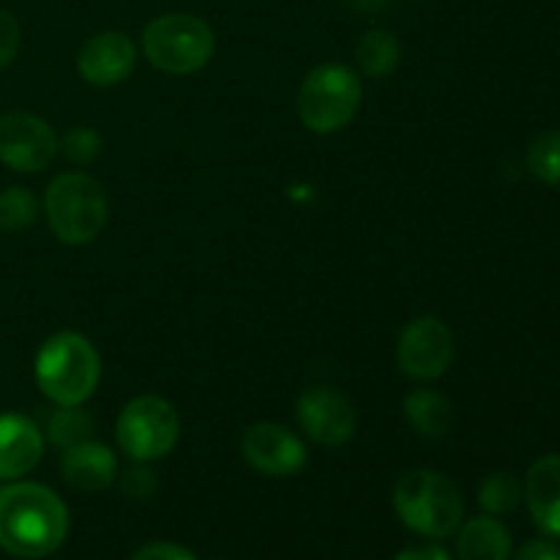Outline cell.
<instances>
[{
    "label": "cell",
    "instance_id": "obj_1",
    "mask_svg": "<svg viewBox=\"0 0 560 560\" xmlns=\"http://www.w3.org/2000/svg\"><path fill=\"white\" fill-rule=\"evenodd\" d=\"M69 534V509L49 487L5 481L0 487V547L9 556L38 560L60 550Z\"/></svg>",
    "mask_w": 560,
    "mask_h": 560
},
{
    "label": "cell",
    "instance_id": "obj_2",
    "mask_svg": "<svg viewBox=\"0 0 560 560\" xmlns=\"http://www.w3.org/2000/svg\"><path fill=\"white\" fill-rule=\"evenodd\" d=\"M394 509L405 528L424 539H448L465 517L457 485L435 470H410L394 485Z\"/></svg>",
    "mask_w": 560,
    "mask_h": 560
},
{
    "label": "cell",
    "instance_id": "obj_3",
    "mask_svg": "<svg viewBox=\"0 0 560 560\" xmlns=\"http://www.w3.org/2000/svg\"><path fill=\"white\" fill-rule=\"evenodd\" d=\"M98 377H102V361L91 339L82 334H55L36 353L38 388L60 408L85 402L96 392Z\"/></svg>",
    "mask_w": 560,
    "mask_h": 560
},
{
    "label": "cell",
    "instance_id": "obj_4",
    "mask_svg": "<svg viewBox=\"0 0 560 560\" xmlns=\"http://www.w3.org/2000/svg\"><path fill=\"white\" fill-rule=\"evenodd\" d=\"M44 213L58 241L69 246L91 244L107 224V195L88 173H60L44 191Z\"/></svg>",
    "mask_w": 560,
    "mask_h": 560
},
{
    "label": "cell",
    "instance_id": "obj_5",
    "mask_svg": "<svg viewBox=\"0 0 560 560\" xmlns=\"http://www.w3.org/2000/svg\"><path fill=\"white\" fill-rule=\"evenodd\" d=\"M364 96L361 77L342 63H323L299 91V118L315 135H334L355 118Z\"/></svg>",
    "mask_w": 560,
    "mask_h": 560
},
{
    "label": "cell",
    "instance_id": "obj_6",
    "mask_svg": "<svg viewBox=\"0 0 560 560\" xmlns=\"http://www.w3.org/2000/svg\"><path fill=\"white\" fill-rule=\"evenodd\" d=\"M142 49L151 66L167 74H191L208 66L217 49L213 31L191 14H162L148 22Z\"/></svg>",
    "mask_w": 560,
    "mask_h": 560
},
{
    "label": "cell",
    "instance_id": "obj_7",
    "mask_svg": "<svg viewBox=\"0 0 560 560\" xmlns=\"http://www.w3.org/2000/svg\"><path fill=\"white\" fill-rule=\"evenodd\" d=\"M180 421L173 405L156 394L137 397L120 410L115 438L126 457L135 463H153L170 454L178 443Z\"/></svg>",
    "mask_w": 560,
    "mask_h": 560
},
{
    "label": "cell",
    "instance_id": "obj_8",
    "mask_svg": "<svg viewBox=\"0 0 560 560\" xmlns=\"http://www.w3.org/2000/svg\"><path fill=\"white\" fill-rule=\"evenodd\" d=\"M58 135L33 113H5L0 118V162L14 173H42L58 156Z\"/></svg>",
    "mask_w": 560,
    "mask_h": 560
},
{
    "label": "cell",
    "instance_id": "obj_9",
    "mask_svg": "<svg viewBox=\"0 0 560 560\" xmlns=\"http://www.w3.org/2000/svg\"><path fill=\"white\" fill-rule=\"evenodd\" d=\"M399 370L413 381H435L454 361V334L438 317L408 323L397 342Z\"/></svg>",
    "mask_w": 560,
    "mask_h": 560
},
{
    "label": "cell",
    "instance_id": "obj_10",
    "mask_svg": "<svg viewBox=\"0 0 560 560\" xmlns=\"http://www.w3.org/2000/svg\"><path fill=\"white\" fill-rule=\"evenodd\" d=\"M295 419L310 441L326 448L345 446L359 427L353 402L331 386H315L301 394L295 402Z\"/></svg>",
    "mask_w": 560,
    "mask_h": 560
},
{
    "label": "cell",
    "instance_id": "obj_11",
    "mask_svg": "<svg viewBox=\"0 0 560 560\" xmlns=\"http://www.w3.org/2000/svg\"><path fill=\"white\" fill-rule=\"evenodd\" d=\"M241 454L255 470L266 476H295L306 468V446L293 430L273 421L249 427L241 438Z\"/></svg>",
    "mask_w": 560,
    "mask_h": 560
},
{
    "label": "cell",
    "instance_id": "obj_12",
    "mask_svg": "<svg viewBox=\"0 0 560 560\" xmlns=\"http://www.w3.org/2000/svg\"><path fill=\"white\" fill-rule=\"evenodd\" d=\"M137 49L126 33L104 31L88 38L77 55V71L96 88H113L135 71Z\"/></svg>",
    "mask_w": 560,
    "mask_h": 560
},
{
    "label": "cell",
    "instance_id": "obj_13",
    "mask_svg": "<svg viewBox=\"0 0 560 560\" xmlns=\"http://www.w3.org/2000/svg\"><path fill=\"white\" fill-rule=\"evenodd\" d=\"M44 457V438L27 416L0 413V481L31 474Z\"/></svg>",
    "mask_w": 560,
    "mask_h": 560
},
{
    "label": "cell",
    "instance_id": "obj_14",
    "mask_svg": "<svg viewBox=\"0 0 560 560\" xmlns=\"http://www.w3.org/2000/svg\"><path fill=\"white\" fill-rule=\"evenodd\" d=\"M525 503L541 534L560 539V454H547L525 476Z\"/></svg>",
    "mask_w": 560,
    "mask_h": 560
},
{
    "label": "cell",
    "instance_id": "obj_15",
    "mask_svg": "<svg viewBox=\"0 0 560 560\" xmlns=\"http://www.w3.org/2000/svg\"><path fill=\"white\" fill-rule=\"evenodd\" d=\"M63 481L77 492H102L118 479V459L113 448L96 441H82L77 446L66 448L63 463Z\"/></svg>",
    "mask_w": 560,
    "mask_h": 560
},
{
    "label": "cell",
    "instance_id": "obj_16",
    "mask_svg": "<svg viewBox=\"0 0 560 560\" xmlns=\"http://www.w3.org/2000/svg\"><path fill=\"white\" fill-rule=\"evenodd\" d=\"M459 560H512V534L492 514L468 520L457 530Z\"/></svg>",
    "mask_w": 560,
    "mask_h": 560
},
{
    "label": "cell",
    "instance_id": "obj_17",
    "mask_svg": "<svg viewBox=\"0 0 560 560\" xmlns=\"http://www.w3.org/2000/svg\"><path fill=\"white\" fill-rule=\"evenodd\" d=\"M405 416L410 427L424 438H446L454 424V408L443 394L432 388H416L405 397Z\"/></svg>",
    "mask_w": 560,
    "mask_h": 560
},
{
    "label": "cell",
    "instance_id": "obj_18",
    "mask_svg": "<svg viewBox=\"0 0 560 560\" xmlns=\"http://www.w3.org/2000/svg\"><path fill=\"white\" fill-rule=\"evenodd\" d=\"M355 60H359V69L366 77H388L399 66V42L392 31L386 27H372L364 36L359 38V47H355Z\"/></svg>",
    "mask_w": 560,
    "mask_h": 560
},
{
    "label": "cell",
    "instance_id": "obj_19",
    "mask_svg": "<svg viewBox=\"0 0 560 560\" xmlns=\"http://www.w3.org/2000/svg\"><path fill=\"white\" fill-rule=\"evenodd\" d=\"M523 481L514 474H506V470L487 476L479 487L481 509H485L487 514H492V517L514 512V509L520 506V501H523Z\"/></svg>",
    "mask_w": 560,
    "mask_h": 560
},
{
    "label": "cell",
    "instance_id": "obj_20",
    "mask_svg": "<svg viewBox=\"0 0 560 560\" xmlns=\"http://www.w3.org/2000/svg\"><path fill=\"white\" fill-rule=\"evenodd\" d=\"M38 219V200L25 186H9L0 191V230L3 233H22L33 228Z\"/></svg>",
    "mask_w": 560,
    "mask_h": 560
},
{
    "label": "cell",
    "instance_id": "obj_21",
    "mask_svg": "<svg viewBox=\"0 0 560 560\" xmlns=\"http://www.w3.org/2000/svg\"><path fill=\"white\" fill-rule=\"evenodd\" d=\"M47 435L52 441V446L58 448H71L82 441H91L93 435V419L91 413L80 410V405H69V408H60L49 416Z\"/></svg>",
    "mask_w": 560,
    "mask_h": 560
},
{
    "label": "cell",
    "instance_id": "obj_22",
    "mask_svg": "<svg viewBox=\"0 0 560 560\" xmlns=\"http://www.w3.org/2000/svg\"><path fill=\"white\" fill-rule=\"evenodd\" d=\"M530 175L547 186H560V129L541 131L525 153Z\"/></svg>",
    "mask_w": 560,
    "mask_h": 560
},
{
    "label": "cell",
    "instance_id": "obj_23",
    "mask_svg": "<svg viewBox=\"0 0 560 560\" xmlns=\"http://www.w3.org/2000/svg\"><path fill=\"white\" fill-rule=\"evenodd\" d=\"M102 151V137H98L96 129L91 126H74V129L66 131L63 137V153L69 162L74 164H91L93 159Z\"/></svg>",
    "mask_w": 560,
    "mask_h": 560
},
{
    "label": "cell",
    "instance_id": "obj_24",
    "mask_svg": "<svg viewBox=\"0 0 560 560\" xmlns=\"http://www.w3.org/2000/svg\"><path fill=\"white\" fill-rule=\"evenodd\" d=\"M156 487V474H153L151 468H145L142 463L120 476V492H124L126 498H131V501H148V498H153Z\"/></svg>",
    "mask_w": 560,
    "mask_h": 560
},
{
    "label": "cell",
    "instance_id": "obj_25",
    "mask_svg": "<svg viewBox=\"0 0 560 560\" xmlns=\"http://www.w3.org/2000/svg\"><path fill=\"white\" fill-rule=\"evenodd\" d=\"M20 42H22V31H20V22L11 11L0 9V69L11 63L20 52Z\"/></svg>",
    "mask_w": 560,
    "mask_h": 560
},
{
    "label": "cell",
    "instance_id": "obj_26",
    "mask_svg": "<svg viewBox=\"0 0 560 560\" xmlns=\"http://www.w3.org/2000/svg\"><path fill=\"white\" fill-rule=\"evenodd\" d=\"M129 560H197L195 552L186 550V547L173 545V541H151V545H142Z\"/></svg>",
    "mask_w": 560,
    "mask_h": 560
},
{
    "label": "cell",
    "instance_id": "obj_27",
    "mask_svg": "<svg viewBox=\"0 0 560 560\" xmlns=\"http://www.w3.org/2000/svg\"><path fill=\"white\" fill-rule=\"evenodd\" d=\"M514 560H560V547L550 539H530L514 552Z\"/></svg>",
    "mask_w": 560,
    "mask_h": 560
},
{
    "label": "cell",
    "instance_id": "obj_28",
    "mask_svg": "<svg viewBox=\"0 0 560 560\" xmlns=\"http://www.w3.org/2000/svg\"><path fill=\"white\" fill-rule=\"evenodd\" d=\"M394 560H452V556L441 545H419L402 550Z\"/></svg>",
    "mask_w": 560,
    "mask_h": 560
},
{
    "label": "cell",
    "instance_id": "obj_29",
    "mask_svg": "<svg viewBox=\"0 0 560 560\" xmlns=\"http://www.w3.org/2000/svg\"><path fill=\"white\" fill-rule=\"evenodd\" d=\"M388 3L392 0H348L350 9L359 11V14H377V11L388 9Z\"/></svg>",
    "mask_w": 560,
    "mask_h": 560
}]
</instances>
